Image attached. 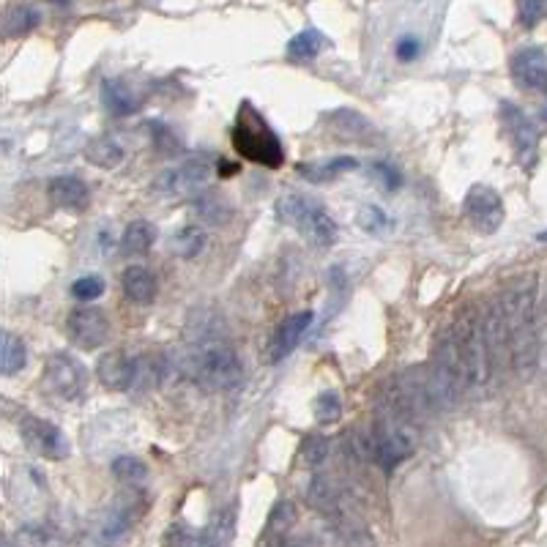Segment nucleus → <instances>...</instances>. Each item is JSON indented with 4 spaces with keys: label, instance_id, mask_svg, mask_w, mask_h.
Segmentation results:
<instances>
[{
    "label": "nucleus",
    "instance_id": "4be33fe9",
    "mask_svg": "<svg viewBox=\"0 0 547 547\" xmlns=\"http://www.w3.org/2000/svg\"><path fill=\"white\" fill-rule=\"evenodd\" d=\"M38 22H42V14H38L36 6H30V4H14V6H9L4 14H0V36L20 38V36L30 33Z\"/></svg>",
    "mask_w": 547,
    "mask_h": 547
},
{
    "label": "nucleus",
    "instance_id": "c9c22d12",
    "mask_svg": "<svg viewBox=\"0 0 547 547\" xmlns=\"http://www.w3.org/2000/svg\"><path fill=\"white\" fill-rule=\"evenodd\" d=\"M329 452H331V444L326 436L321 433H309L304 441H301V460L304 465L309 468H321L326 460H329Z\"/></svg>",
    "mask_w": 547,
    "mask_h": 547
},
{
    "label": "nucleus",
    "instance_id": "423d86ee",
    "mask_svg": "<svg viewBox=\"0 0 547 547\" xmlns=\"http://www.w3.org/2000/svg\"><path fill=\"white\" fill-rule=\"evenodd\" d=\"M20 436H22V444L45 460H53V462H61L71 454V444L69 438L63 436V429L47 419H38V416H30L25 413L22 421H20Z\"/></svg>",
    "mask_w": 547,
    "mask_h": 547
},
{
    "label": "nucleus",
    "instance_id": "f704fd0d",
    "mask_svg": "<svg viewBox=\"0 0 547 547\" xmlns=\"http://www.w3.org/2000/svg\"><path fill=\"white\" fill-rule=\"evenodd\" d=\"M198 214L203 216L206 225H225L233 214L230 203L216 192H203L198 198Z\"/></svg>",
    "mask_w": 547,
    "mask_h": 547
},
{
    "label": "nucleus",
    "instance_id": "2f4dec72",
    "mask_svg": "<svg viewBox=\"0 0 547 547\" xmlns=\"http://www.w3.org/2000/svg\"><path fill=\"white\" fill-rule=\"evenodd\" d=\"M170 249H173V255H178L184 260H194L206 249V233L200 227L189 225V227L176 233L173 241H170Z\"/></svg>",
    "mask_w": 547,
    "mask_h": 547
},
{
    "label": "nucleus",
    "instance_id": "49530a36",
    "mask_svg": "<svg viewBox=\"0 0 547 547\" xmlns=\"http://www.w3.org/2000/svg\"><path fill=\"white\" fill-rule=\"evenodd\" d=\"M0 547H17V544H12L4 534H0Z\"/></svg>",
    "mask_w": 547,
    "mask_h": 547
},
{
    "label": "nucleus",
    "instance_id": "f03ea898",
    "mask_svg": "<svg viewBox=\"0 0 547 547\" xmlns=\"http://www.w3.org/2000/svg\"><path fill=\"white\" fill-rule=\"evenodd\" d=\"M173 370L181 378L208 388V392H227V388L239 386L244 378V367L236 347L225 339L192 342L178 354Z\"/></svg>",
    "mask_w": 547,
    "mask_h": 547
},
{
    "label": "nucleus",
    "instance_id": "4c0bfd02",
    "mask_svg": "<svg viewBox=\"0 0 547 547\" xmlns=\"http://www.w3.org/2000/svg\"><path fill=\"white\" fill-rule=\"evenodd\" d=\"M104 280L99 277V274H88V277H80L77 282H71V296L77 301H83V304H91L96 298L104 296Z\"/></svg>",
    "mask_w": 547,
    "mask_h": 547
},
{
    "label": "nucleus",
    "instance_id": "cd10ccee",
    "mask_svg": "<svg viewBox=\"0 0 547 547\" xmlns=\"http://www.w3.org/2000/svg\"><path fill=\"white\" fill-rule=\"evenodd\" d=\"M236 520H239V503L233 501L216 515V520L206 531V547H230L233 536H236Z\"/></svg>",
    "mask_w": 547,
    "mask_h": 547
},
{
    "label": "nucleus",
    "instance_id": "393cba45",
    "mask_svg": "<svg viewBox=\"0 0 547 547\" xmlns=\"http://www.w3.org/2000/svg\"><path fill=\"white\" fill-rule=\"evenodd\" d=\"M124 156L127 151L121 148L118 140L112 137H94L88 145H86V159L102 170H115L124 165Z\"/></svg>",
    "mask_w": 547,
    "mask_h": 547
},
{
    "label": "nucleus",
    "instance_id": "0eeeda50",
    "mask_svg": "<svg viewBox=\"0 0 547 547\" xmlns=\"http://www.w3.org/2000/svg\"><path fill=\"white\" fill-rule=\"evenodd\" d=\"M66 337L74 347L80 350H96L110 337V321L99 306H77L66 318Z\"/></svg>",
    "mask_w": 547,
    "mask_h": 547
},
{
    "label": "nucleus",
    "instance_id": "473e14b6",
    "mask_svg": "<svg viewBox=\"0 0 547 547\" xmlns=\"http://www.w3.org/2000/svg\"><path fill=\"white\" fill-rule=\"evenodd\" d=\"M148 135H151V143H153V151L165 156V159H176V156L184 153V143L178 140V135L162 124V121H151L148 124Z\"/></svg>",
    "mask_w": 547,
    "mask_h": 547
},
{
    "label": "nucleus",
    "instance_id": "e433bc0d",
    "mask_svg": "<svg viewBox=\"0 0 547 547\" xmlns=\"http://www.w3.org/2000/svg\"><path fill=\"white\" fill-rule=\"evenodd\" d=\"M312 408H315V419L321 424H334L342 416V400H339V395L334 392V388H326V392H321L315 397V405H312Z\"/></svg>",
    "mask_w": 547,
    "mask_h": 547
},
{
    "label": "nucleus",
    "instance_id": "7c9ffc66",
    "mask_svg": "<svg viewBox=\"0 0 547 547\" xmlns=\"http://www.w3.org/2000/svg\"><path fill=\"white\" fill-rule=\"evenodd\" d=\"M323 47H326V36L315 28H306L288 42V55L293 61H312L323 53Z\"/></svg>",
    "mask_w": 547,
    "mask_h": 547
},
{
    "label": "nucleus",
    "instance_id": "dca6fc26",
    "mask_svg": "<svg viewBox=\"0 0 547 547\" xmlns=\"http://www.w3.org/2000/svg\"><path fill=\"white\" fill-rule=\"evenodd\" d=\"M326 124H329V135L342 140V143H372L378 135L375 124L350 107H339V110L329 112Z\"/></svg>",
    "mask_w": 547,
    "mask_h": 547
},
{
    "label": "nucleus",
    "instance_id": "a18cd8bd",
    "mask_svg": "<svg viewBox=\"0 0 547 547\" xmlns=\"http://www.w3.org/2000/svg\"><path fill=\"white\" fill-rule=\"evenodd\" d=\"M239 173V165L236 162H227V159H219L216 162V176L219 178H230V176H236Z\"/></svg>",
    "mask_w": 547,
    "mask_h": 547
},
{
    "label": "nucleus",
    "instance_id": "1a4fd4ad",
    "mask_svg": "<svg viewBox=\"0 0 547 547\" xmlns=\"http://www.w3.org/2000/svg\"><path fill=\"white\" fill-rule=\"evenodd\" d=\"M462 211H465V219L471 222L479 233H495L506 216L501 194L487 184H474L471 189H468L465 200H462Z\"/></svg>",
    "mask_w": 547,
    "mask_h": 547
},
{
    "label": "nucleus",
    "instance_id": "ea45409f",
    "mask_svg": "<svg viewBox=\"0 0 547 547\" xmlns=\"http://www.w3.org/2000/svg\"><path fill=\"white\" fill-rule=\"evenodd\" d=\"M544 12H547V6L542 4V0H523V4H518V22H520V28H526V30L536 28L544 20Z\"/></svg>",
    "mask_w": 547,
    "mask_h": 547
},
{
    "label": "nucleus",
    "instance_id": "a211bd4d",
    "mask_svg": "<svg viewBox=\"0 0 547 547\" xmlns=\"http://www.w3.org/2000/svg\"><path fill=\"white\" fill-rule=\"evenodd\" d=\"M304 495H306V503H309L312 510H315L323 520H331L334 515H339L345 506L350 503L347 495H345L329 477H312L309 485H306V490H304Z\"/></svg>",
    "mask_w": 547,
    "mask_h": 547
},
{
    "label": "nucleus",
    "instance_id": "a19ab883",
    "mask_svg": "<svg viewBox=\"0 0 547 547\" xmlns=\"http://www.w3.org/2000/svg\"><path fill=\"white\" fill-rule=\"evenodd\" d=\"M170 547H206V534L200 536L198 531H192L181 523H176L170 528V536H167Z\"/></svg>",
    "mask_w": 547,
    "mask_h": 547
},
{
    "label": "nucleus",
    "instance_id": "f8f14e48",
    "mask_svg": "<svg viewBox=\"0 0 547 547\" xmlns=\"http://www.w3.org/2000/svg\"><path fill=\"white\" fill-rule=\"evenodd\" d=\"M312 321H315V315H312L309 309L304 312H296V315H288L277 329H274L265 350H263V362L265 364H280L282 359H288L296 345L301 342V337L306 334V329L312 326Z\"/></svg>",
    "mask_w": 547,
    "mask_h": 547
},
{
    "label": "nucleus",
    "instance_id": "c85d7f7f",
    "mask_svg": "<svg viewBox=\"0 0 547 547\" xmlns=\"http://www.w3.org/2000/svg\"><path fill=\"white\" fill-rule=\"evenodd\" d=\"M28 364V347L12 331H0V375H17Z\"/></svg>",
    "mask_w": 547,
    "mask_h": 547
},
{
    "label": "nucleus",
    "instance_id": "5701e85b",
    "mask_svg": "<svg viewBox=\"0 0 547 547\" xmlns=\"http://www.w3.org/2000/svg\"><path fill=\"white\" fill-rule=\"evenodd\" d=\"M156 225L148 219H135L132 225H127L124 236H121V252L127 257H140L145 252H151V247L156 244Z\"/></svg>",
    "mask_w": 547,
    "mask_h": 547
},
{
    "label": "nucleus",
    "instance_id": "39448f33",
    "mask_svg": "<svg viewBox=\"0 0 547 547\" xmlns=\"http://www.w3.org/2000/svg\"><path fill=\"white\" fill-rule=\"evenodd\" d=\"M277 216L285 225L296 227L301 236L318 249H326L337 241V222L323 208V203L309 198V194L285 192L277 200Z\"/></svg>",
    "mask_w": 547,
    "mask_h": 547
},
{
    "label": "nucleus",
    "instance_id": "6ab92c4d",
    "mask_svg": "<svg viewBox=\"0 0 547 547\" xmlns=\"http://www.w3.org/2000/svg\"><path fill=\"white\" fill-rule=\"evenodd\" d=\"M482 329H485V342H487L493 372L506 370V364H510V334H506V326H503V321L498 315L495 304H490L482 312Z\"/></svg>",
    "mask_w": 547,
    "mask_h": 547
},
{
    "label": "nucleus",
    "instance_id": "72a5a7b5",
    "mask_svg": "<svg viewBox=\"0 0 547 547\" xmlns=\"http://www.w3.org/2000/svg\"><path fill=\"white\" fill-rule=\"evenodd\" d=\"M110 468H112V477L115 479L124 482V485H132V487H137V485H143L148 479V465L140 457H135V454L115 457Z\"/></svg>",
    "mask_w": 547,
    "mask_h": 547
},
{
    "label": "nucleus",
    "instance_id": "f3484780",
    "mask_svg": "<svg viewBox=\"0 0 547 547\" xmlns=\"http://www.w3.org/2000/svg\"><path fill=\"white\" fill-rule=\"evenodd\" d=\"M145 102V91L132 86L124 77H112V80L102 83V104L115 118H127V115L137 112Z\"/></svg>",
    "mask_w": 547,
    "mask_h": 547
},
{
    "label": "nucleus",
    "instance_id": "9b49d317",
    "mask_svg": "<svg viewBox=\"0 0 547 547\" xmlns=\"http://www.w3.org/2000/svg\"><path fill=\"white\" fill-rule=\"evenodd\" d=\"M208 176H211V156L208 153L192 156V159H186L181 167L167 170L156 178L153 189L165 192V194H194L200 186H206Z\"/></svg>",
    "mask_w": 547,
    "mask_h": 547
},
{
    "label": "nucleus",
    "instance_id": "6e6552de",
    "mask_svg": "<svg viewBox=\"0 0 547 547\" xmlns=\"http://www.w3.org/2000/svg\"><path fill=\"white\" fill-rule=\"evenodd\" d=\"M45 383L53 395L63 400H77L86 392L88 372L80 359H74L71 354H53L45 364Z\"/></svg>",
    "mask_w": 547,
    "mask_h": 547
},
{
    "label": "nucleus",
    "instance_id": "aec40b11",
    "mask_svg": "<svg viewBox=\"0 0 547 547\" xmlns=\"http://www.w3.org/2000/svg\"><path fill=\"white\" fill-rule=\"evenodd\" d=\"M47 194L58 208H66V211H86L91 206V189L83 178H77V176L53 178L47 186Z\"/></svg>",
    "mask_w": 547,
    "mask_h": 547
},
{
    "label": "nucleus",
    "instance_id": "20e7f679",
    "mask_svg": "<svg viewBox=\"0 0 547 547\" xmlns=\"http://www.w3.org/2000/svg\"><path fill=\"white\" fill-rule=\"evenodd\" d=\"M449 331L457 345V354L465 364L468 386L471 388L487 386L493 378V367H490V354H487L485 329H482V309L474 304H462Z\"/></svg>",
    "mask_w": 547,
    "mask_h": 547
},
{
    "label": "nucleus",
    "instance_id": "7ed1b4c3",
    "mask_svg": "<svg viewBox=\"0 0 547 547\" xmlns=\"http://www.w3.org/2000/svg\"><path fill=\"white\" fill-rule=\"evenodd\" d=\"M233 148H236V153L244 156L247 162L263 165L268 170H277L285 165L282 140L257 112V107H252L249 102H241L239 107L236 127H233Z\"/></svg>",
    "mask_w": 547,
    "mask_h": 547
},
{
    "label": "nucleus",
    "instance_id": "2eb2a0df",
    "mask_svg": "<svg viewBox=\"0 0 547 547\" xmlns=\"http://www.w3.org/2000/svg\"><path fill=\"white\" fill-rule=\"evenodd\" d=\"M326 526L339 547H375V536L370 534L364 518L354 510V503H347L339 515L326 520Z\"/></svg>",
    "mask_w": 547,
    "mask_h": 547
},
{
    "label": "nucleus",
    "instance_id": "f257e3e1",
    "mask_svg": "<svg viewBox=\"0 0 547 547\" xmlns=\"http://www.w3.org/2000/svg\"><path fill=\"white\" fill-rule=\"evenodd\" d=\"M498 315L510 334V364L531 380L539 367V329H536V285L531 280H512L495 301Z\"/></svg>",
    "mask_w": 547,
    "mask_h": 547
},
{
    "label": "nucleus",
    "instance_id": "c756f323",
    "mask_svg": "<svg viewBox=\"0 0 547 547\" xmlns=\"http://www.w3.org/2000/svg\"><path fill=\"white\" fill-rule=\"evenodd\" d=\"M22 547H66V536L53 523H28L17 531Z\"/></svg>",
    "mask_w": 547,
    "mask_h": 547
},
{
    "label": "nucleus",
    "instance_id": "37998d69",
    "mask_svg": "<svg viewBox=\"0 0 547 547\" xmlns=\"http://www.w3.org/2000/svg\"><path fill=\"white\" fill-rule=\"evenodd\" d=\"M372 176H375V178L383 184V189H388V192L400 186V176H397L392 167H388V165H372Z\"/></svg>",
    "mask_w": 547,
    "mask_h": 547
},
{
    "label": "nucleus",
    "instance_id": "bb28decb",
    "mask_svg": "<svg viewBox=\"0 0 547 547\" xmlns=\"http://www.w3.org/2000/svg\"><path fill=\"white\" fill-rule=\"evenodd\" d=\"M296 520H298L296 503L288 501V498H280L277 503H274L271 515H268L263 542H277V539H282V536H290V528L296 526Z\"/></svg>",
    "mask_w": 547,
    "mask_h": 547
},
{
    "label": "nucleus",
    "instance_id": "4468645a",
    "mask_svg": "<svg viewBox=\"0 0 547 547\" xmlns=\"http://www.w3.org/2000/svg\"><path fill=\"white\" fill-rule=\"evenodd\" d=\"M510 71L512 80L520 88L544 94L547 88V58H544V47L539 45H528L523 50H518L510 61Z\"/></svg>",
    "mask_w": 547,
    "mask_h": 547
},
{
    "label": "nucleus",
    "instance_id": "58836bf2",
    "mask_svg": "<svg viewBox=\"0 0 547 547\" xmlns=\"http://www.w3.org/2000/svg\"><path fill=\"white\" fill-rule=\"evenodd\" d=\"M388 225H392V219H388L386 211L378 208V206H364L359 211V227L364 233H370V236H383V233L388 230Z\"/></svg>",
    "mask_w": 547,
    "mask_h": 547
},
{
    "label": "nucleus",
    "instance_id": "9d476101",
    "mask_svg": "<svg viewBox=\"0 0 547 547\" xmlns=\"http://www.w3.org/2000/svg\"><path fill=\"white\" fill-rule=\"evenodd\" d=\"M501 121L520 156L523 167H534L536 151H539V129L531 124V118L515 102H501Z\"/></svg>",
    "mask_w": 547,
    "mask_h": 547
},
{
    "label": "nucleus",
    "instance_id": "c03bdc74",
    "mask_svg": "<svg viewBox=\"0 0 547 547\" xmlns=\"http://www.w3.org/2000/svg\"><path fill=\"white\" fill-rule=\"evenodd\" d=\"M263 547H315V539H309V536H282L277 542H263Z\"/></svg>",
    "mask_w": 547,
    "mask_h": 547
},
{
    "label": "nucleus",
    "instance_id": "79ce46f5",
    "mask_svg": "<svg viewBox=\"0 0 547 547\" xmlns=\"http://www.w3.org/2000/svg\"><path fill=\"white\" fill-rule=\"evenodd\" d=\"M395 53H397V58H400L403 63L416 61V58L421 55V38H419V36H403L400 42H397V47H395Z\"/></svg>",
    "mask_w": 547,
    "mask_h": 547
},
{
    "label": "nucleus",
    "instance_id": "b1692460",
    "mask_svg": "<svg viewBox=\"0 0 547 547\" xmlns=\"http://www.w3.org/2000/svg\"><path fill=\"white\" fill-rule=\"evenodd\" d=\"M124 293L135 304H151L156 298V277L145 265H129L121 277Z\"/></svg>",
    "mask_w": 547,
    "mask_h": 547
},
{
    "label": "nucleus",
    "instance_id": "ddd939ff",
    "mask_svg": "<svg viewBox=\"0 0 547 547\" xmlns=\"http://www.w3.org/2000/svg\"><path fill=\"white\" fill-rule=\"evenodd\" d=\"M140 375V359L129 356L127 350H107L96 362V378L110 392H129Z\"/></svg>",
    "mask_w": 547,
    "mask_h": 547
},
{
    "label": "nucleus",
    "instance_id": "a878e982",
    "mask_svg": "<svg viewBox=\"0 0 547 547\" xmlns=\"http://www.w3.org/2000/svg\"><path fill=\"white\" fill-rule=\"evenodd\" d=\"M359 167V159L354 156H334V159H326V162H312V165H298V173L309 181V184H326L347 170H356Z\"/></svg>",
    "mask_w": 547,
    "mask_h": 547
},
{
    "label": "nucleus",
    "instance_id": "412c9836",
    "mask_svg": "<svg viewBox=\"0 0 547 547\" xmlns=\"http://www.w3.org/2000/svg\"><path fill=\"white\" fill-rule=\"evenodd\" d=\"M135 520H137V512H135L132 498H129V495L118 498V503L110 506V512H107L104 520H102V528H99L102 542H107V544H110V542H118L121 536H127V534L132 531Z\"/></svg>",
    "mask_w": 547,
    "mask_h": 547
}]
</instances>
